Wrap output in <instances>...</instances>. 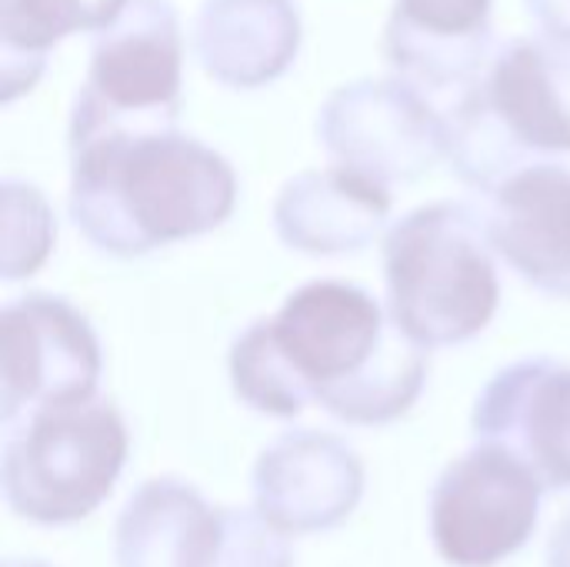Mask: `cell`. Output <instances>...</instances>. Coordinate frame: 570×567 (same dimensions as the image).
Instances as JSON below:
<instances>
[{"instance_id": "cell-1", "label": "cell", "mask_w": 570, "mask_h": 567, "mask_svg": "<svg viewBox=\"0 0 570 567\" xmlns=\"http://www.w3.org/2000/svg\"><path fill=\"white\" fill-rule=\"evenodd\" d=\"M230 378L264 414L291 418L321 404L347 424H384L414 404L428 364L424 348L367 291L314 281L237 338Z\"/></svg>"}, {"instance_id": "cell-2", "label": "cell", "mask_w": 570, "mask_h": 567, "mask_svg": "<svg viewBox=\"0 0 570 567\" xmlns=\"http://www.w3.org/2000/svg\"><path fill=\"white\" fill-rule=\"evenodd\" d=\"M230 164L177 127L70 124V217L110 254H144L227 221Z\"/></svg>"}, {"instance_id": "cell-3", "label": "cell", "mask_w": 570, "mask_h": 567, "mask_svg": "<svg viewBox=\"0 0 570 567\" xmlns=\"http://www.w3.org/2000/svg\"><path fill=\"white\" fill-rule=\"evenodd\" d=\"M488 217L438 201L401 217L384 241L391 317L417 348H448L488 328L498 307Z\"/></svg>"}, {"instance_id": "cell-4", "label": "cell", "mask_w": 570, "mask_h": 567, "mask_svg": "<svg viewBox=\"0 0 570 567\" xmlns=\"http://www.w3.org/2000/svg\"><path fill=\"white\" fill-rule=\"evenodd\" d=\"M3 495L13 515L40 525L87 518L127 458V428L107 401L33 411L3 428Z\"/></svg>"}, {"instance_id": "cell-5", "label": "cell", "mask_w": 570, "mask_h": 567, "mask_svg": "<svg viewBox=\"0 0 570 567\" xmlns=\"http://www.w3.org/2000/svg\"><path fill=\"white\" fill-rule=\"evenodd\" d=\"M180 20L170 0H127L94 33L90 74L77 90L70 124L177 127Z\"/></svg>"}, {"instance_id": "cell-6", "label": "cell", "mask_w": 570, "mask_h": 567, "mask_svg": "<svg viewBox=\"0 0 570 567\" xmlns=\"http://www.w3.org/2000/svg\"><path fill=\"white\" fill-rule=\"evenodd\" d=\"M317 137L337 167L381 187L417 180L448 157V117L401 77L337 87L321 107Z\"/></svg>"}, {"instance_id": "cell-7", "label": "cell", "mask_w": 570, "mask_h": 567, "mask_svg": "<svg viewBox=\"0 0 570 567\" xmlns=\"http://www.w3.org/2000/svg\"><path fill=\"white\" fill-rule=\"evenodd\" d=\"M541 481L508 451L478 444L441 475L431 495V535L458 567H491L514 555L538 525Z\"/></svg>"}, {"instance_id": "cell-8", "label": "cell", "mask_w": 570, "mask_h": 567, "mask_svg": "<svg viewBox=\"0 0 570 567\" xmlns=\"http://www.w3.org/2000/svg\"><path fill=\"white\" fill-rule=\"evenodd\" d=\"M97 378V338L67 301L30 294L3 307V428L33 411L94 398Z\"/></svg>"}, {"instance_id": "cell-9", "label": "cell", "mask_w": 570, "mask_h": 567, "mask_svg": "<svg viewBox=\"0 0 570 567\" xmlns=\"http://www.w3.org/2000/svg\"><path fill=\"white\" fill-rule=\"evenodd\" d=\"M498 43L491 0H394L384 27V57L441 114L484 80Z\"/></svg>"}, {"instance_id": "cell-10", "label": "cell", "mask_w": 570, "mask_h": 567, "mask_svg": "<svg viewBox=\"0 0 570 567\" xmlns=\"http://www.w3.org/2000/svg\"><path fill=\"white\" fill-rule=\"evenodd\" d=\"M481 444L518 458L541 488H570V364L531 358L504 368L471 414Z\"/></svg>"}, {"instance_id": "cell-11", "label": "cell", "mask_w": 570, "mask_h": 567, "mask_svg": "<svg viewBox=\"0 0 570 567\" xmlns=\"http://www.w3.org/2000/svg\"><path fill=\"white\" fill-rule=\"evenodd\" d=\"M361 461L327 434L301 431L277 438L257 461V515L277 531H321L344 521L361 498Z\"/></svg>"}, {"instance_id": "cell-12", "label": "cell", "mask_w": 570, "mask_h": 567, "mask_svg": "<svg viewBox=\"0 0 570 567\" xmlns=\"http://www.w3.org/2000/svg\"><path fill=\"white\" fill-rule=\"evenodd\" d=\"M478 97L528 157L570 154V47L548 37L501 40Z\"/></svg>"}, {"instance_id": "cell-13", "label": "cell", "mask_w": 570, "mask_h": 567, "mask_svg": "<svg viewBox=\"0 0 570 567\" xmlns=\"http://www.w3.org/2000/svg\"><path fill=\"white\" fill-rule=\"evenodd\" d=\"M494 251L534 287L570 297V170L538 160L494 190Z\"/></svg>"}, {"instance_id": "cell-14", "label": "cell", "mask_w": 570, "mask_h": 567, "mask_svg": "<svg viewBox=\"0 0 570 567\" xmlns=\"http://www.w3.org/2000/svg\"><path fill=\"white\" fill-rule=\"evenodd\" d=\"M297 43L294 0H204L194 20V53L227 87H261L281 77Z\"/></svg>"}, {"instance_id": "cell-15", "label": "cell", "mask_w": 570, "mask_h": 567, "mask_svg": "<svg viewBox=\"0 0 570 567\" xmlns=\"http://www.w3.org/2000/svg\"><path fill=\"white\" fill-rule=\"evenodd\" d=\"M387 214V187L334 164L287 180L274 207V224L287 247L307 254H344L367 247Z\"/></svg>"}, {"instance_id": "cell-16", "label": "cell", "mask_w": 570, "mask_h": 567, "mask_svg": "<svg viewBox=\"0 0 570 567\" xmlns=\"http://www.w3.org/2000/svg\"><path fill=\"white\" fill-rule=\"evenodd\" d=\"M227 511L180 481H147L117 521V567H217Z\"/></svg>"}, {"instance_id": "cell-17", "label": "cell", "mask_w": 570, "mask_h": 567, "mask_svg": "<svg viewBox=\"0 0 570 567\" xmlns=\"http://www.w3.org/2000/svg\"><path fill=\"white\" fill-rule=\"evenodd\" d=\"M127 0H3L0 3V94L17 100L37 84L47 50L73 30L107 27Z\"/></svg>"}, {"instance_id": "cell-18", "label": "cell", "mask_w": 570, "mask_h": 567, "mask_svg": "<svg viewBox=\"0 0 570 567\" xmlns=\"http://www.w3.org/2000/svg\"><path fill=\"white\" fill-rule=\"evenodd\" d=\"M50 207L37 187L3 180V277L33 274L50 251Z\"/></svg>"}, {"instance_id": "cell-19", "label": "cell", "mask_w": 570, "mask_h": 567, "mask_svg": "<svg viewBox=\"0 0 570 567\" xmlns=\"http://www.w3.org/2000/svg\"><path fill=\"white\" fill-rule=\"evenodd\" d=\"M217 567H291V551L281 531L257 511L227 508L224 548Z\"/></svg>"}, {"instance_id": "cell-20", "label": "cell", "mask_w": 570, "mask_h": 567, "mask_svg": "<svg viewBox=\"0 0 570 567\" xmlns=\"http://www.w3.org/2000/svg\"><path fill=\"white\" fill-rule=\"evenodd\" d=\"M524 7L541 27V37L570 47V0H524Z\"/></svg>"}, {"instance_id": "cell-21", "label": "cell", "mask_w": 570, "mask_h": 567, "mask_svg": "<svg viewBox=\"0 0 570 567\" xmlns=\"http://www.w3.org/2000/svg\"><path fill=\"white\" fill-rule=\"evenodd\" d=\"M548 567H570V518L561 521L548 545Z\"/></svg>"}, {"instance_id": "cell-22", "label": "cell", "mask_w": 570, "mask_h": 567, "mask_svg": "<svg viewBox=\"0 0 570 567\" xmlns=\"http://www.w3.org/2000/svg\"><path fill=\"white\" fill-rule=\"evenodd\" d=\"M3 567H50L47 561H7Z\"/></svg>"}]
</instances>
